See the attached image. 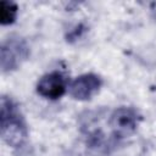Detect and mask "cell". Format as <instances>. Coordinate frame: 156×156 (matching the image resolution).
Returning a JSON list of instances; mask_svg holds the SVG:
<instances>
[{"mask_svg": "<svg viewBox=\"0 0 156 156\" xmlns=\"http://www.w3.org/2000/svg\"><path fill=\"white\" fill-rule=\"evenodd\" d=\"M67 80L66 77L58 72L54 71L44 74L37 83V93L45 99L57 100L65 95L67 90Z\"/></svg>", "mask_w": 156, "mask_h": 156, "instance_id": "5", "label": "cell"}, {"mask_svg": "<svg viewBox=\"0 0 156 156\" xmlns=\"http://www.w3.org/2000/svg\"><path fill=\"white\" fill-rule=\"evenodd\" d=\"M18 7L12 1L2 0L0 2V23L2 26L12 24L17 17Z\"/></svg>", "mask_w": 156, "mask_h": 156, "instance_id": "6", "label": "cell"}, {"mask_svg": "<svg viewBox=\"0 0 156 156\" xmlns=\"http://www.w3.org/2000/svg\"><path fill=\"white\" fill-rule=\"evenodd\" d=\"M140 121L141 115L136 108L130 106L116 107L108 115L107 119V124L110 127V135L113 141L118 145L122 140L134 134Z\"/></svg>", "mask_w": 156, "mask_h": 156, "instance_id": "2", "label": "cell"}, {"mask_svg": "<svg viewBox=\"0 0 156 156\" xmlns=\"http://www.w3.org/2000/svg\"><path fill=\"white\" fill-rule=\"evenodd\" d=\"M29 56V46L27 41L20 37L6 39L0 48V67L4 73L11 72L21 67Z\"/></svg>", "mask_w": 156, "mask_h": 156, "instance_id": "3", "label": "cell"}, {"mask_svg": "<svg viewBox=\"0 0 156 156\" xmlns=\"http://www.w3.org/2000/svg\"><path fill=\"white\" fill-rule=\"evenodd\" d=\"M101 85H102V80L98 74L85 73L78 76L69 83L68 91L73 99L79 101H85L91 99L95 94H98Z\"/></svg>", "mask_w": 156, "mask_h": 156, "instance_id": "4", "label": "cell"}, {"mask_svg": "<svg viewBox=\"0 0 156 156\" xmlns=\"http://www.w3.org/2000/svg\"><path fill=\"white\" fill-rule=\"evenodd\" d=\"M0 134L12 147L21 146L28 135L27 124L18 106L7 96H2L0 101Z\"/></svg>", "mask_w": 156, "mask_h": 156, "instance_id": "1", "label": "cell"}]
</instances>
